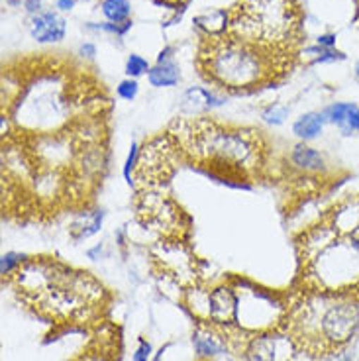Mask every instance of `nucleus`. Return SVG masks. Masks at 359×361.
Wrapping results in <instances>:
<instances>
[{
    "label": "nucleus",
    "instance_id": "nucleus-1",
    "mask_svg": "<svg viewBox=\"0 0 359 361\" xmlns=\"http://www.w3.org/2000/svg\"><path fill=\"white\" fill-rule=\"evenodd\" d=\"M169 134L181 145L185 159L198 165L208 177L233 185L250 180L263 167L265 145L261 134L252 128H228L205 116L177 118Z\"/></svg>",
    "mask_w": 359,
    "mask_h": 361
},
{
    "label": "nucleus",
    "instance_id": "nucleus-2",
    "mask_svg": "<svg viewBox=\"0 0 359 361\" xmlns=\"http://www.w3.org/2000/svg\"><path fill=\"white\" fill-rule=\"evenodd\" d=\"M281 328L300 352L320 360L326 353L348 348L358 334L359 295L300 290L298 298L288 302Z\"/></svg>",
    "mask_w": 359,
    "mask_h": 361
},
{
    "label": "nucleus",
    "instance_id": "nucleus-3",
    "mask_svg": "<svg viewBox=\"0 0 359 361\" xmlns=\"http://www.w3.org/2000/svg\"><path fill=\"white\" fill-rule=\"evenodd\" d=\"M45 279L22 298L37 314L57 324L89 322L107 302V289L90 273L73 269L55 257H45Z\"/></svg>",
    "mask_w": 359,
    "mask_h": 361
},
{
    "label": "nucleus",
    "instance_id": "nucleus-4",
    "mask_svg": "<svg viewBox=\"0 0 359 361\" xmlns=\"http://www.w3.org/2000/svg\"><path fill=\"white\" fill-rule=\"evenodd\" d=\"M275 47L250 44L232 34L205 37L200 47V69L216 87L226 90H245L273 77L279 67Z\"/></svg>",
    "mask_w": 359,
    "mask_h": 361
},
{
    "label": "nucleus",
    "instance_id": "nucleus-5",
    "mask_svg": "<svg viewBox=\"0 0 359 361\" xmlns=\"http://www.w3.org/2000/svg\"><path fill=\"white\" fill-rule=\"evenodd\" d=\"M300 290L318 293H358L359 247L348 235H338L298 269Z\"/></svg>",
    "mask_w": 359,
    "mask_h": 361
},
{
    "label": "nucleus",
    "instance_id": "nucleus-6",
    "mask_svg": "<svg viewBox=\"0 0 359 361\" xmlns=\"http://www.w3.org/2000/svg\"><path fill=\"white\" fill-rule=\"evenodd\" d=\"M238 290V324L245 332H265L281 328L287 318L288 302L277 293L248 281H233Z\"/></svg>",
    "mask_w": 359,
    "mask_h": 361
},
{
    "label": "nucleus",
    "instance_id": "nucleus-7",
    "mask_svg": "<svg viewBox=\"0 0 359 361\" xmlns=\"http://www.w3.org/2000/svg\"><path fill=\"white\" fill-rule=\"evenodd\" d=\"M181 157H185V154L169 132L147 140L140 149L134 189H162V185H165L177 169Z\"/></svg>",
    "mask_w": 359,
    "mask_h": 361
},
{
    "label": "nucleus",
    "instance_id": "nucleus-8",
    "mask_svg": "<svg viewBox=\"0 0 359 361\" xmlns=\"http://www.w3.org/2000/svg\"><path fill=\"white\" fill-rule=\"evenodd\" d=\"M142 192L144 195L140 197L138 210L140 216L144 218V224L159 232L163 240H183V232L187 230L183 226L185 214L175 204V200L162 195L159 189L142 190Z\"/></svg>",
    "mask_w": 359,
    "mask_h": 361
},
{
    "label": "nucleus",
    "instance_id": "nucleus-9",
    "mask_svg": "<svg viewBox=\"0 0 359 361\" xmlns=\"http://www.w3.org/2000/svg\"><path fill=\"white\" fill-rule=\"evenodd\" d=\"M208 322L214 326L238 324V290L233 283H218L210 287Z\"/></svg>",
    "mask_w": 359,
    "mask_h": 361
},
{
    "label": "nucleus",
    "instance_id": "nucleus-10",
    "mask_svg": "<svg viewBox=\"0 0 359 361\" xmlns=\"http://www.w3.org/2000/svg\"><path fill=\"white\" fill-rule=\"evenodd\" d=\"M193 348L202 360H212L220 353H226L228 342H226L224 330L210 322H197V328L193 332Z\"/></svg>",
    "mask_w": 359,
    "mask_h": 361
},
{
    "label": "nucleus",
    "instance_id": "nucleus-11",
    "mask_svg": "<svg viewBox=\"0 0 359 361\" xmlns=\"http://www.w3.org/2000/svg\"><path fill=\"white\" fill-rule=\"evenodd\" d=\"M65 20L54 10H44L30 20V34L39 44H57L65 37Z\"/></svg>",
    "mask_w": 359,
    "mask_h": 361
},
{
    "label": "nucleus",
    "instance_id": "nucleus-12",
    "mask_svg": "<svg viewBox=\"0 0 359 361\" xmlns=\"http://www.w3.org/2000/svg\"><path fill=\"white\" fill-rule=\"evenodd\" d=\"M226 99L220 94H216L214 90L202 89V87H193V89L185 90L183 99H181V114L185 118H198L200 114H207L210 110L222 106Z\"/></svg>",
    "mask_w": 359,
    "mask_h": 361
},
{
    "label": "nucleus",
    "instance_id": "nucleus-13",
    "mask_svg": "<svg viewBox=\"0 0 359 361\" xmlns=\"http://www.w3.org/2000/svg\"><path fill=\"white\" fill-rule=\"evenodd\" d=\"M288 161L295 167L300 175H326L328 173V161L324 154H320L316 147L308 145L306 142L293 145L291 154H288Z\"/></svg>",
    "mask_w": 359,
    "mask_h": 361
},
{
    "label": "nucleus",
    "instance_id": "nucleus-14",
    "mask_svg": "<svg viewBox=\"0 0 359 361\" xmlns=\"http://www.w3.org/2000/svg\"><path fill=\"white\" fill-rule=\"evenodd\" d=\"M107 212L102 208H95V210H81L73 216L71 224H69V235L75 242H83L89 240L95 234H99L104 224Z\"/></svg>",
    "mask_w": 359,
    "mask_h": 361
},
{
    "label": "nucleus",
    "instance_id": "nucleus-15",
    "mask_svg": "<svg viewBox=\"0 0 359 361\" xmlns=\"http://www.w3.org/2000/svg\"><path fill=\"white\" fill-rule=\"evenodd\" d=\"M326 216L341 235L350 234L351 230L359 226V195L340 200Z\"/></svg>",
    "mask_w": 359,
    "mask_h": 361
},
{
    "label": "nucleus",
    "instance_id": "nucleus-16",
    "mask_svg": "<svg viewBox=\"0 0 359 361\" xmlns=\"http://www.w3.org/2000/svg\"><path fill=\"white\" fill-rule=\"evenodd\" d=\"M230 24H232V16L226 10H210L195 16V26L207 37L224 36L230 32Z\"/></svg>",
    "mask_w": 359,
    "mask_h": 361
},
{
    "label": "nucleus",
    "instance_id": "nucleus-17",
    "mask_svg": "<svg viewBox=\"0 0 359 361\" xmlns=\"http://www.w3.org/2000/svg\"><path fill=\"white\" fill-rule=\"evenodd\" d=\"M183 302L187 305L190 314L195 316L197 322H208V305H210V289L202 287V285H190L185 289V297Z\"/></svg>",
    "mask_w": 359,
    "mask_h": 361
},
{
    "label": "nucleus",
    "instance_id": "nucleus-18",
    "mask_svg": "<svg viewBox=\"0 0 359 361\" xmlns=\"http://www.w3.org/2000/svg\"><path fill=\"white\" fill-rule=\"evenodd\" d=\"M326 120L322 112H306L303 116H298L293 124V134L300 142H312L324 132Z\"/></svg>",
    "mask_w": 359,
    "mask_h": 361
},
{
    "label": "nucleus",
    "instance_id": "nucleus-19",
    "mask_svg": "<svg viewBox=\"0 0 359 361\" xmlns=\"http://www.w3.org/2000/svg\"><path fill=\"white\" fill-rule=\"evenodd\" d=\"M147 81L155 89H163V87H175L181 81L179 65L175 61H163V63H155L147 73Z\"/></svg>",
    "mask_w": 359,
    "mask_h": 361
},
{
    "label": "nucleus",
    "instance_id": "nucleus-20",
    "mask_svg": "<svg viewBox=\"0 0 359 361\" xmlns=\"http://www.w3.org/2000/svg\"><path fill=\"white\" fill-rule=\"evenodd\" d=\"M100 10L104 14V18L112 24H124L130 20L132 14V4L130 0H102Z\"/></svg>",
    "mask_w": 359,
    "mask_h": 361
},
{
    "label": "nucleus",
    "instance_id": "nucleus-21",
    "mask_svg": "<svg viewBox=\"0 0 359 361\" xmlns=\"http://www.w3.org/2000/svg\"><path fill=\"white\" fill-rule=\"evenodd\" d=\"M355 109H358V104H353V102H334V104L322 110L324 120H326V124H334V126L341 128L348 122V118Z\"/></svg>",
    "mask_w": 359,
    "mask_h": 361
},
{
    "label": "nucleus",
    "instance_id": "nucleus-22",
    "mask_svg": "<svg viewBox=\"0 0 359 361\" xmlns=\"http://www.w3.org/2000/svg\"><path fill=\"white\" fill-rule=\"evenodd\" d=\"M30 259V255L18 252H6L0 257V275L4 279H10L16 271Z\"/></svg>",
    "mask_w": 359,
    "mask_h": 361
},
{
    "label": "nucleus",
    "instance_id": "nucleus-23",
    "mask_svg": "<svg viewBox=\"0 0 359 361\" xmlns=\"http://www.w3.org/2000/svg\"><path fill=\"white\" fill-rule=\"evenodd\" d=\"M140 145L132 144L130 145V152L126 155V161H124V167H122V175H124V180H126L128 187H134L135 185V171H138V163H140Z\"/></svg>",
    "mask_w": 359,
    "mask_h": 361
},
{
    "label": "nucleus",
    "instance_id": "nucleus-24",
    "mask_svg": "<svg viewBox=\"0 0 359 361\" xmlns=\"http://www.w3.org/2000/svg\"><path fill=\"white\" fill-rule=\"evenodd\" d=\"M288 112L291 110L285 104H271L261 112V120L265 124H269V126H281V124H285V120L288 118Z\"/></svg>",
    "mask_w": 359,
    "mask_h": 361
},
{
    "label": "nucleus",
    "instance_id": "nucleus-25",
    "mask_svg": "<svg viewBox=\"0 0 359 361\" xmlns=\"http://www.w3.org/2000/svg\"><path fill=\"white\" fill-rule=\"evenodd\" d=\"M150 63H147V59L142 57V55L138 54H132L128 57L126 61V73L130 79H138V77H142L145 73H150Z\"/></svg>",
    "mask_w": 359,
    "mask_h": 361
},
{
    "label": "nucleus",
    "instance_id": "nucleus-26",
    "mask_svg": "<svg viewBox=\"0 0 359 361\" xmlns=\"http://www.w3.org/2000/svg\"><path fill=\"white\" fill-rule=\"evenodd\" d=\"M138 90H140V85H138V81L128 77V79H124V81L118 85L116 92H118V97H120V99L134 100L135 97H138Z\"/></svg>",
    "mask_w": 359,
    "mask_h": 361
},
{
    "label": "nucleus",
    "instance_id": "nucleus-27",
    "mask_svg": "<svg viewBox=\"0 0 359 361\" xmlns=\"http://www.w3.org/2000/svg\"><path fill=\"white\" fill-rule=\"evenodd\" d=\"M152 342L145 340V338H140V340H138V348H135V352L132 353V361H150L152 360Z\"/></svg>",
    "mask_w": 359,
    "mask_h": 361
},
{
    "label": "nucleus",
    "instance_id": "nucleus-28",
    "mask_svg": "<svg viewBox=\"0 0 359 361\" xmlns=\"http://www.w3.org/2000/svg\"><path fill=\"white\" fill-rule=\"evenodd\" d=\"M343 59H346V54H341L338 49H322L312 63H334V61H343Z\"/></svg>",
    "mask_w": 359,
    "mask_h": 361
},
{
    "label": "nucleus",
    "instance_id": "nucleus-29",
    "mask_svg": "<svg viewBox=\"0 0 359 361\" xmlns=\"http://www.w3.org/2000/svg\"><path fill=\"white\" fill-rule=\"evenodd\" d=\"M340 132L343 135H351V134H359V106L350 114L348 122L340 128Z\"/></svg>",
    "mask_w": 359,
    "mask_h": 361
},
{
    "label": "nucleus",
    "instance_id": "nucleus-30",
    "mask_svg": "<svg viewBox=\"0 0 359 361\" xmlns=\"http://www.w3.org/2000/svg\"><path fill=\"white\" fill-rule=\"evenodd\" d=\"M318 361H353V353L348 348H343V350H338V352L326 353Z\"/></svg>",
    "mask_w": 359,
    "mask_h": 361
},
{
    "label": "nucleus",
    "instance_id": "nucleus-31",
    "mask_svg": "<svg viewBox=\"0 0 359 361\" xmlns=\"http://www.w3.org/2000/svg\"><path fill=\"white\" fill-rule=\"evenodd\" d=\"M316 45H320L322 49H334L336 34H320V36L316 37Z\"/></svg>",
    "mask_w": 359,
    "mask_h": 361
},
{
    "label": "nucleus",
    "instance_id": "nucleus-32",
    "mask_svg": "<svg viewBox=\"0 0 359 361\" xmlns=\"http://www.w3.org/2000/svg\"><path fill=\"white\" fill-rule=\"evenodd\" d=\"M42 6H44L42 0H24V8H26L28 14H32V16H37L39 12H44Z\"/></svg>",
    "mask_w": 359,
    "mask_h": 361
},
{
    "label": "nucleus",
    "instance_id": "nucleus-33",
    "mask_svg": "<svg viewBox=\"0 0 359 361\" xmlns=\"http://www.w3.org/2000/svg\"><path fill=\"white\" fill-rule=\"evenodd\" d=\"M79 55L83 57H87V59H95V55H97V47L92 44H83L79 47Z\"/></svg>",
    "mask_w": 359,
    "mask_h": 361
},
{
    "label": "nucleus",
    "instance_id": "nucleus-34",
    "mask_svg": "<svg viewBox=\"0 0 359 361\" xmlns=\"http://www.w3.org/2000/svg\"><path fill=\"white\" fill-rule=\"evenodd\" d=\"M75 6V0H57V8L61 12H69Z\"/></svg>",
    "mask_w": 359,
    "mask_h": 361
},
{
    "label": "nucleus",
    "instance_id": "nucleus-35",
    "mask_svg": "<svg viewBox=\"0 0 359 361\" xmlns=\"http://www.w3.org/2000/svg\"><path fill=\"white\" fill-rule=\"evenodd\" d=\"M171 54H173V47H169V45H167V47L163 49L162 54H159V57H157V63H163V61H171Z\"/></svg>",
    "mask_w": 359,
    "mask_h": 361
},
{
    "label": "nucleus",
    "instance_id": "nucleus-36",
    "mask_svg": "<svg viewBox=\"0 0 359 361\" xmlns=\"http://www.w3.org/2000/svg\"><path fill=\"white\" fill-rule=\"evenodd\" d=\"M346 235H348L351 242H353V244H355L359 247V226H358V228H355V230H351L350 234H346Z\"/></svg>",
    "mask_w": 359,
    "mask_h": 361
},
{
    "label": "nucleus",
    "instance_id": "nucleus-37",
    "mask_svg": "<svg viewBox=\"0 0 359 361\" xmlns=\"http://www.w3.org/2000/svg\"><path fill=\"white\" fill-rule=\"evenodd\" d=\"M167 348H169V345H163L162 350L155 353V357H153L152 361H163V353H165V350H167Z\"/></svg>",
    "mask_w": 359,
    "mask_h": 361
},
{
    "label": "nucleus",
    "instance_id": "nucleus-38",
    "mask_svg": "<svg viewBox=\"0 0 359 361\" xmlns=\"http://www.w3.org/2000/svg\"><path fill=\"white\" fill-rule=\"evenodd\" d=\"M6 2H8L10 6H18V4H22L24 0H6Z\"/></svg>",
    "mask_w": 359,
    "mask_h": 361
},
{
    "label": "nucleus",
    "instance_id": "nucleus-39",
    "mask_svg": "<svg viewBox=\"0 0 359 361\" xmlns=\"http://www.w3.org/2000/svg\"><path fill=\"white\" fill-rule=\"evenodd\" d=\"M355 75H358V79H359V63H358V67H355Z\"/></svg>",
    "mask_w": 359,
    "mask_h": 361
}]
</instances>
